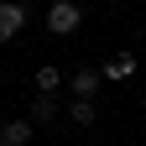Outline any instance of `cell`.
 I'll return each mask as SVG.
<instances>
[{"label": "cell", "mask_w": 146, "mask_h": 146, "mask_svg": "<svg viewBox=\"0 0 146 146\" xmlns=\"http://www.w3.org/2000/svg\"><path fill=\"white\" fill-rule=\"evenodd\" d=\"M21 26H26V5L21 0H5V5H0V42H11Z\"/></svg>", "instance_id": "obj_2"}, {"label": "cell", "mask_w": 146, "mask_h": 146, "mask_svg": "<svg viewBox=\"0 0 146 146\" xmlns=\"http://www.w3.org/2000/svg\"><path fill=\"white\" fill-rule=\"evenodd\" d=\"M78 21H84V11L73 5V0H52V5H47V31L52 36H73Z\"/></svg>", "instance_id": "obj_1"}, {"label": "cell", "mask_w": 146, "mask_h": 146, "mask_svg": "<svg viewBox=\"0 0 146 146\" xmlns=\"http://www.w3.org/2000/svg\"><path fill=\"white\" fill-rule=\"evenodd\" d=\"M58 89H63V68L58 63H42L36 68V94H58Z\"/></svg>", "instance_id": "obj_5"}, {"label": "cell", "mask_w": 146, "mask_h": 146, "mask_svg": "<svg viewBox=\"0 0 146 146\" xmlns=\"http://www.w3.org/2000/svg\"><path fill=\"white\" fill-rule=\"evenodd\" d=\"M68 115H73V125H94V120H99V104H94V99H73Z\"/></svg>", "instance_id": "obj_7"}, {"label": "cell", "mask_w": 146, "mask_h": 146, "mask_svg": "<svg viewBox=\"0 0 146 146\" xmlns=\"http://www.w3.org/2000/svg\"><path fill=\"white\" fill-rule=\"evenodd\" d=\"M99 78H104V68H78V73H73V99H94L99 94Z\"/></svg>", "instance_id": "obj_3"}, {"label": "cell", "mask_w": 146, "mask_h": 146, "mask_svg": "<svg viewBox=\"0 0 146 146\" xmlns=\"http://www.w3.org/2000/svg\"><path fill=\"white\" fill-rule=\"evenodd\" d=\"M31 131H36V120H11V125H0V141L5 146H26Z\"/></svg>", "instance_id": "obj_4"}, {"label": "cell", "mask_w": 146, "mask_h": 146, "mask_svg": "<svg viewBox=\"0 0 146 146\" xmlns=\"http://www.w3.org/2000/svg\"><path fill=\"white\" fill-rule=\"evenodd\" d=\"M52 115H58V94H36V99H31V120H36V125H47Z\"/></svg>", "instance_id": "obj_8"}, {"label": "cell", "mask_w": 146, "mask_h": 146, "mask_svg": "<svg viewBox=\"0 0 146 146\" xmlns=\"http://www.w3.org/2000/svg\"><path fill=\"white\" fill-rule=\"evenodd\" d=\"M131 73H136V52H115V58L104 63V78H115V84L131 78Z\"/></svg>", "instance_id": "obj_6"}]
</instances>
